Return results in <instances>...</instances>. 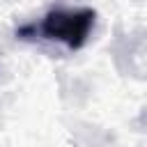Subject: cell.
Here are the masks:
<instances>
[{
	"label": "cell",
	"instance_id": "obj_1",
	"mask_svg": "<svg viewBox=\"0 0 147 147\" xmlns=\"http://www.w3.org/2000/svg\"><path fill=\"white\" fill-rule=\"evenodd\" d=\"M94 9L90 7H57V9H51L41 23L37 25H25L18 30V37L25 39V34L34 32L44 39H53V41H60L64 44L67 48L71 51H78L85 46L92 28H94Z\"/></svg>",
	"mask_w": 147,
	"mask_h": 147
}]
</instances>
